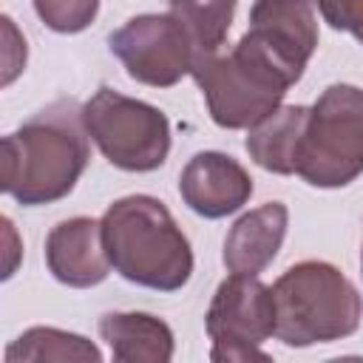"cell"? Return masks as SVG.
I'll list each match as a JSON object with an SVG mask.
<instances>
[{
	"label": "cell",
	"instance_id": "d6986e66",
	"mask_svg": "<svg viewBox=\"0 0 363 363\" xmlns=\"http://www.w3.org/2000/svg\"><path fill=\"white\" fill-rule=\"evenodd\" d=\"M360 267H363V250H360Z\"/></svg>",
	"mask_w": 363,
	"mask_h": 363
},
{
	"label": "cell",
	"instance_id": "ba28073f",
	"mask_svg": "<svg viewBox=\"0 0 363 363\" xmlns=\"http://www.w3.org/2000/svg\"><path fill=\"white\" fill-rule=\"evenodd\" d=\"M108 48L130 79L150 88H173L196 60L193 40L173 11L130 17L108 34Z\"/></svg>",
	"mask_w": 363,
	"mask_h": 363
},
{
	"label": "cell",
	"instance_id": "52a82bcc",
	"mask_svg": "<svg viewBox=\"0 0 363 363\" xmlns=\"http://www.w3.org/2000/svg\"><path fill=\"white\" fill-rule=\"evenodd\" d=\"M204 329L213 340L210 360L216 363L269 360L261 343L275 335L272 286L258 281V275L233 272L216 286L204 315Z\"/></svg>",
	"mask_w": 363,
	"mask_h": 363
},
{
	"label": "cell",
	"instance_id": "5bb4252c",
	"mask_svg": "<svg viewBox=\"0 0 363 363\" xmlns=\"http://www.w3.org/2000/svg\"><path fill=\"white\" fill-rule=\"evenodd\" d=\"M309 105H278L261 122L247 128L244 147L250 159L278 176H292L298 170L301 139L306 130Z\"/></svg>",
	"mask_w": 363,
	"mask_h": 363
},
{
	"label": "cell",
	"instance_id": "6da1fadb",
	"mask_svg": "<svg viewBox=\"0 0 363 363\" xmlns=\"http://www.w3.org/2000/svg\"><path fill=\"white\" fill-rule=\"evenodd\" d=\"M77 99H57L3 136V193L23 207L65 199L88 167L91 145Z\"/></svg>",
	"mask_w": 363,
	"mask_h": 363
},
{
	"label": "cell",
	"instance_id": "ac0fdd59",
	"mask_svg": "<svg viewBox=\"0 0 363 363\" xmlns=\"http://www.w3.org/2000/svg\"><path fill=\"white\" fill-rule=\"evenodd\" d=\"M335 31H349L363 45V0H312Z\"/></svg>",
	"mask_w": 363,
	"mask_h": 363
},
{
	"label": "cell",
	"instance_id": "277c9868",
	"mask_svg": "<svg viewBox=\"0 0 363 363\" xmlns=\"http://www.w3.org/2000/svg\"><path fill=\"white\" fill-rule=\"evenodd\" d=\"M272 301L275 337L295 349L343 340L363 318L357 286L329 261H301L284 269L272 284Z\"/></svg>",
	"mask_w": 363,
	"mask_h": 363
},
{
	"label": "cell",
	"instance_id": "2e32d148",
	"mask_svg": "<svg viewBox=\"0 0 363 363\" xmlns=\"http://www.w3.org/2000/svg\"><path fill=\"white\" fill-rule=\"evenodd\" d=\"M235 6L238 0H179V3H170V11L187 28L199 57V54L218 51L224 45L235 17Z\"/></svg>",
	"mask_w": 363,
	"mask_h": 363
},
{
	"label": "cell",
	"instance_id": "7c38bea8",
	"mask_svg": "<svg viewBox=\"0 0 363 363\" xmlns=\"http://www.w3.org/2000/svg\"><path fill=\"white\" fill-rule=\"evenodd\" d=\"M286 227H289V210L284 201H267L244 213L224 238V252H221L224 267L238 275L264 272L275 261L286 238Z\"/></svg>",
	"mask_w": 363,
	"mask_h": 363
},
{
	"label": "cell",
	"instance_id": "8992f818",
	"mask_svg": "<svg viewBox=\"0 0 363 363\" xmlns=\"http://www.w3.org/2000/svg\"><path fill=\"white\" fill-rule=\"evenodd\" d=\"M82 122L99 153L119 170L150 173L167 162L170 122L150 102L102 85L82 105Z\"/></svg>",
	"mask_w": 363,
	"mask_h": 363
},
{
	"label": "cell",
	"instance_id": "5b68a950",
	"mask_svg": "<svg viewBox=\"0 0 363 363\" xmlns=\"http://www.w3.org/2000/svg\"><path fill=\"white\" fill-rule=\"evenodd\" d=\"M295 173L320 190L346 187L363 173V88L335 82L309 105Z\"/></svg>",
	"mask_w": 363,
	"mask_h": 363
},
{
	"label": "cell",
	"instance_id": "9a60e30c",
	"mask_svg": "<svg viewBox=\"0 0 363 363\" xmlns=\"http://www.w3.org/2000/svg\"><path fill=\"white\" fill-rule=\"evenodd\" d=\"M3 360L6 363H45V360L99 363L102 352L96 349V343H91L88 337H82L77 332H65V329H54V326H31L6 346Z\"/></svg>",
	"mask_w": 363,
	"mask_h": 363
},
{
	"label": "cell",
	"instance_id": "9c48e42d",
	"mask_svg": "<svg viewBox=\"0 0 363 363\" xmlns=\"http://www.w3.org/2000/svg\"><path fill=\"white\" fill-rule=\"evenodd\" d=\"M179 196L196 216L224 218L250 201L252 176L238 159L221 150H199L179 176Z\"/></svg>",
	"mask_w": 363,
	"mask_h": 363
},
{
	"label": "cell",
	"instance_id": "7a4b0ae2",
	"mask_svg": "<svg viewBox=\"0 0 363 363\" xmlns=\"http://www.w3.org/2000/svg\"><path fill=\"white\" fill-rule=\"evenodd\" d=\"M99 221L111 267L125 281L156 292H176L190 281V241L156 196H122Z\"/></svg>",
	"mask_w": 363,
	"mask_h": 363
},
{
	"label": "cell",
	"instance_id": "3957f363",
	"mask_svg": "<svg viewBox=\"0 0 363 363\" xmlns=\"http://www.w3.org/2000/svg\"><path fill=\"white\" fill-rule=\"evenodd\" d=\"M190 77L204 94L210 119L224 130H241L272 113L303 74L247 31L230 51L199 54Z\"/></svg>",
	"mask_w": 363,
	"mask_h": 363
},
{
	"label": "cell",
	"instance_id": "8fae6325",
	"mask_svg": "<svg viewBox=\"0 0 363 363\" xmlns=\"http://www.w3.org/2000/svg\"><path fill=\"white\" fill-rule=\"evenodd\" d=\"M261 45L278 54L289 68L303 74L318 48V17L312 0H255L250 28Z\"/></svg>",
	"mask_w": 363,
	"mask_h": 363
},
{
	"label": "cell",
	"instance_id": "30bf717a",
	"mask_svg": "<svg viewBox=\"0 0 363 363\" xmlns=\"http://www.w3.org/2000/svg\"><path fill=\"white\" fill-rule=\"evenodd\" d=\"M45 267L60 284L71 289L102 284L111 272L102 221L91 216H74L54 224L45 235Z\"/></svg>",
	"mask_w": 363,
	"mask_h": 363
},
{
	"label": "cell",
	"instance_id": "e0dca14e",
	"mask_svg": "<svg viewBox=\"0 0 363 363\" xmlns=\"http://www.w3.org/2000/svg\"><path fill=\"white\" fill-rule=\"evenodd\" d=\"M31 3L37 17L45 23V28L57 34H79L99 14V0H31Z\"/></svg>",
	"mask_w": 363,
	"mask_h": 363
},
{
	"label": "cell",
	"instance_id": "ffe728a7",
	"mask_svg": "<svg viewBox=\"0 0 363 363\" xmlns=\"http://www.w3.org/2000/svg\"><path fill=\"white\" fill-rule=\"evenodd\" d=\"M167 3H179V0H167Z\"/></svg>",
	"mask_w": 363,
	"mask_h": 363
},
{
	"label": "cell",
	"instance_id": "4fadbf2b",
	"mask_svg": "<svg viewBox=\"0 0 363 363\" xmlns=\"http://www.w3.org/2000/svg\"><path fill=\"white\" fill-rule=\"evenodd\" d=\"M99 337L119 363H167L176 352L173 329L147 312H105Z\"/></svg>",
	"mask_w": 363,
	"mask_h": 363
}]
</instances>
